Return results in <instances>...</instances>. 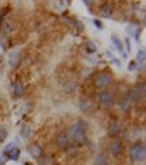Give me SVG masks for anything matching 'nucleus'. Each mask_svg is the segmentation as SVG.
<instances>
[{
  "label": "nucleus",
  "instance_id": "nucleus-6",
  "mask_svg": "<svg viewBox=\"0 0 146 165\" xmlns=\"http://www.w3.org/2000/svg\"><path fill=\"white\" fill-rule=\"evenodd\" d=\"M108 148H110V153L112 154L115 158L120 157V156L123 154V150H125V148H123V142L120 141L119 138H112V141L110 142Z\"/></svg>",
  "mask_w": 146,
  "mask_h": 165
},
{
  "label": "nucleus",
  "instance_id": "nucleus-2",
  "mask_svg": "<svg viewBox=\"0 0 146 165\" xmlns=\"http://www.w3.org/2000/svg\"><path fill=\"white\" fill-rule=\"evenodd\" d=\"M145 95H146V85H145L144 81H141V83L135 84V85L127 92L126 98L131 106H137L142 99L145 98Z\"/></svg>",
  "mask_w": 146,
  "mask_h": 165
},
{
  "label": "nucleus",
  "instance_id": "nucleus-21",
  "mask_svg": "<svg viewBox=\"0 0 146 165\" xmlns=\"http://www.w3.org/2000/svg\"><path fill=\"white\" fill-rule=\"evenodd\" d=\"M111 41H112V43L115 45V48H116L119 52H122V50H123V43L120 42V39L118 38L116 35H112V37H111Z\"/></svg>",
  "mask_w": 146,
  "mask_h": 165
},
{
  "label": "nucleus",
  "instance_id": "nucleus-5",
  "mask_svg": "<svg viewBox=\"0 0 146 165\" xmlns=\"http://www.w3.org/2000/svg\"><path fill=\"white\" fill-rule=\"evenodd\" d=\"M98 102H99V104H100V107L110 108L111 106L114 104V93L111 92V91H107V89L99 92Z\"/></svg>",
  "mask_w": 146,
  "mask_h": 165
},
{
  "label": "nucleus",
  "instance_id": "nucleus-4",
  "mask_svg": "<svg viewBox=\"0 0 146 165\" xmlns=\"http://www.w3.org/2000/svg\"><path fill=\"white\" fill-rule=\"evenodd\" d=\"M130 157L134 161H138V163H144L146 160V148L144 142L137 141L134 145L130 149Z\"/></svg>",
  "mask_w": 146,
  "mask_h": 165
},
{
  "label": "nucleus",
  "instance_id": "nucleus-15",
  "mask_svg": "<svg viewBox=\"0 0 146 165\" xmlns=\"http://www.w3.org/2000/svg\"><path fill=\"white\" fill-rule=\"evenodd\" d=\"M19 134H20V137H23L24 139H30L31 138V134H33V130L29 124H22Z\"/></svg>",
  "mask_w": 146,
  "mask_h": 165
},
{
  "label": "nucleus",
  "instance_id": "nucleus-20",
  "mask_svg": "<svg viewBox=\"0 0 146 165\" xmlns=\"http://www.w3.org/2000/svg\"><path fill=\"white\" fill-rule=\"evenodd\" d=\"M145 60H146V53H145L144 49H139L138 53H137V60L135 61L138 62V64H144Z\"/></svg>",
  "mask_w": 146,
  "mask_h": 165
},
{
  "label": "nucleus",
  "instance_id": "nucleus-11",
  "mask_svg": "<svg viewBox=\"0 0 146 165\" xmlns=\"http://www.w3.org/2000/svg\"><path fill=\"white\" fill-rule=\"evenodd\" d=\"M92 108H94V103H92V100L89 98H83L81 100H80V110H81L83 113H85V114L91 113Z\"/></svg>",
  "mask_w": 146,
  "mask_h": 165
},
{
  "label": "nucleus",
  "instance_id": "nucleus-31",
  "mask_svg": "<svg viewBox=\"0 0 146 165\" xmlns=\"http://www.w3.org/2000/svg\"><path fill=\"white\" fill-rule=\"evenodd\" d=\"M24 165H34V164H30V163H24Z\"/></svg>",
  "mask_w": 146,
  "mask_h": 165
},
{
  "label": "nucleus",
  "instance_id": "nucleus-3",
  "mask_svg": "<svg viewBox=\"0 0 146 165\" xmlns=\"http://www.w3.org/2000/svg\"><path fill=\"white\" fill-rule=\"evenodd\" d=\"M112 84V74L107 70H101L94 77V85L96 88L104 89L107 87H110Z\"/></svg>",
  "mask_w": 146,
  "mask_h": 165
},
{
  "label": "nucleus",
  "instance_id": "nucleus-27",
  "mask_svg": "<svg viewBox=\"0 0 146 165\" xmlns=\"http://www.w3.org/2000/svg\"><path fill=\"white\" fill-rule=\"evenodd\" d=\"M135 68H137L135 61H131V62H130V64H129V70H134Z\"/></svg>",
  "mask_w": 146,
  "mask_h": 165
},
{
  "label": "nucleus",
  "instance_id": "nucleus-14",
  "mask_svg": "<svg viewBox=\"0 0 146 165\" xmlns=\"http://www.w3.org/2000/svg\"><path fill=\"white\" fill-rule=\"evenodd\" d=\"M95 165H108V156L105 152H100V153L96 154L95 157V161H94Z\"/></svg>",
  "mask_w": 146,
  "mask_h": 165
},
{
  "label": "nucleus",
  "instance_id": "nucleus-19",
  "mask_svg": "<svg viewBox=\"0 0 146 165\" xmlns=\"http://www.w3.org/2000/svg\"><path fill=\"white\" fill-rule=\"evenodd\" d=\"M85 50L88 54H92V53L98 52V46H96V43H94L92 41H88L85 43Z\"/></svg>",
  "mask_w": 146,
  "mask_h": 165
},
{
  "label": "nucleus",
  "instance_id": "nucleus-18",
  "mask_svg": "<svg viewBox=\"0 0 146 165\" xmlns=\"http://www.w3.org/2000/svg\"><path fill=\"white\" fill-rule=\"evenodd\" d=\"M19 156H20V148H15L14 150H11L10 153L7 154V157L12 161H18L19 160Z\"/></svg>",
  "mask_w": 146,
  "mask_h": 165
},
{
  "label": "nucleus",
  "instance_id": "nucleus-17",
  "mask_svg": "<svg viewBox=\"0 0 146 165\" xmlns=\"http://www.w3.org/2000/svg\"><path fill=\"white\" fill-rule=\"evenodd\" d=\"M14 93H15V98H20V96H23V93H24V85H23V83H22V81H16V83H15Z\"/></svg>",
  "mask_w": 146,
  "mask_h": 165
},
{
  "label": "nucleus",
  "instance_id": "nucleus-22",
  "mask_svg": "<svg viewBox=\"0 0 146 165\" xmlns=\"http://www.w3.org/2000/svg\"><path fill=\"white\" fill-rule=\"evenodd\" d=\"M15 148H18V146H16V144H15V142H10V144H8V145H7V146H5V148H4V150H3V153H4L5 156H7V154L10 153L11 150H14Z\"/></svg>",
  "mask_w": 146,
  "mask_h": 165
},
{
  "label": "nucleus",
  "instance_id": "nucleus-24",
  "mask_svg": "<svg viewBox=\"0 0 146 165\" xmlns=\"http://www.w3.org/2000/svg\"><path fill=\"white\" fill-rule=\"evenodd\" d=\"M133 35H134L135 41H137V42H139V35H141V29H139V27H137V30L134 31V34H133Z\"/></svg>",
  "mask_w": 146,
  "mask_h": 165
},
{
  "label": "nucleus",
  "instance_id": "nucleus-28",
  "mask_svg": "<svg viewBox=\"0 0 146 165\" xmlns=\"http://www.w3.org/2000/svg\"><path fill=\"white\" fill-rule=\"evenodd\" d=\"M112 61H114V64H116L118 66H120V62H119V60H116V58H114Z\"/></svg>",
  "mask_w": 146,
  "mask_h": 165
},
{
  "label": "nucleus",
  "instance_id": "nucleus-29",
  "mask_svg": "<svg viewBox=\"0 0 146 165\" xmlns=\"http://www.w3.org/2000/svg\"><path fill=\"white\" fill-rule=\"evenodd\" d=\"M0 165H5V160L3 157H0Z\"/></svg>",
  "mask_w": 146,
  "mask_h": 165
},
{
  "label": "nucleus",
  "instance_id": "nucleus-1",
  "mask_svg": "<svg viewBox=\"0 0 146 165\" xmlns=\"http://www.w3.org/2000/svg\"><path fill=\"white\" fill-rule=\"evenodd\" d=\"M87 131H88V122L84 119H77L66 130L68 138L76 145H83L87 141Z\"/></svg>",
  "mask_w": 146,
  "mask_h": 165
},
{
  "label": "nucleus",
  "instance_id": "nucleus-8",
  "mask_svg": "<svg viewBox=\"0 0 146 165\" xmlns=\"http://www.w3.org/2000/svg\"><path fill=\"white\" fill-rule=\"evenodd\" d=\"M20 64V52L18 49L15 50H11L10 54H8V65L12 68V69H16Z\"/></svg>",
  "mask_w": 146,
  "mask_h": 165
},
{
  "label": "nucleus",
  "instance_id": "nucleus-26",
  "mask_svg": "<svg viewBox=\"0 0 146 165\" xmlns=\"http://www.w3.org/2000/svg\"><path fill=\"white\" fill-rule=\"evenodd\" d=\"M125 42H126V48H127V52L130 53V52H131V43H130V39H129V38H126V41H125Z\"/></svg>",
  "mask_w": 146,
  "mask_h": 165
},
{
  "label": "nucleus",
  "instance_id": "nucleus-12",
  "mask_svg": "<svg viewBox=\"0 0 146 165\" xmlns=\"http://www.w3.org/2000/svg\"><path fill=\"white\" fill-rule=\"evenodd\" d=\"M114 14V7L111 3H103V5L100 7V16L103 18H111Z\"/></svg>",
  "mask_w": 146,
  "mask_h": 165
},
{
  "label": "nucleus",
  "instance_id": "nucleus-7",
  "mask_svg": "<svg viewBox=\"0 0 146 165\" xmlns=\"http://www.w3.org/2000/svg\"><path fill=\"white\" fill-rule=\"evenodd\" d=\"M120 131H122V123H120V120H118V119L111 120L110 124H108L107 134L110 135L111 138H116V137L120 134Z\"/></svg>",
  "mask_w": 146,
  "mask_h": 165
},
{
  "label": "nucleus",
  "instance_id": "nucleus-16",
  "mask_svg": "<svg viewBox=\"0 0 146 165\" xmlns=\"http://www.w3.org/2000/svg\"><path fill=\"white\" fill-rule=\"evenodd\" d=\"M0 31H2L3 35L8 37V35L11 34V31H12V24H11L8 20L2 22V24H0Z\"/></svg>",
  "mask_w": 146,
  "mask_h": 165
},
{
  "label": "nucleus",
  "instance_id": "nucleus-23",
  "mask_svg": "<svg viewBox=\"0 0 146 165\" xmlns=\"http://www.w3.org/2000/svg\"><path fill=\"white\" fill-rule=\"evenodd\" d=\"M8 137V133L4 127H0V142H4L5 138Z\"/></svg>",
  "mask_w": 146,
  "mask_h": 165
},
{
  "label": "nucleus",
  "instance_id": "nucleus-30",
  "mask_svg": "<svg viewBox=\"0 0 146 165\" xmlns=\"http://www.w3.org/2000/svg\"><path fill=\"white\" fill-rule=\"evenodd\" d=\"M3 16V10H2V7H0V18Z\"/></svg>",
  "mask_w": 146,
  "mask_h": 165
},
{
  "label": "nucleus",
  "instance_id": "nucleus-25",
  "mask_svg": "<svg viewBox=\"0 0 146 165\" xmlns=\"http://www.w3.org/2000/svg\"><path fill=\"white\" fill-rule=\"evenodd\" d=\"M94 24L98 27V29H103V23H101L99 19H94Z\"/></svg>",
  "mask_w": 146,
  "mask_h": 165
},
{
  "label": "nucleus",
  "instance_id": "nucleus-10",
  "mask_svg": "<svg viewBox=\"0 0 146 165\" xmlns=\"http://www.w3.org/2000/svg\"><path fill=\"white\" fill-rule=\"evenodd\" d=\"M27 152H29L30 154H31V157L37 158V160H39V158L43 156V148L39 144H37V142H34V144L29 145V148H27Z\"/></svg>",
  "mask_w": 146,
  "mask_h": 165
},
{
  "label": "nucleus",
  "instance_id": "nucleus-9",
  "mask_svg": "<svg viewBox=\"0 0 146 165\" xmlns=\"http://www.w3.org/2000/svg\"><path fill=\"white\" fill-rule=\"evenodd\" d=\"M55 142H57V146L61 149V150H65V149L69 148L70 141H69V138H68L66 131H60V133H58Z\"/></svg>",
  "mask_w": 146,
  "mask_h": 165
},
{
  "label": "nucleus",
  "instance_id": "nucleus-13",
  "mask_svg": "<svg viewBox=\"0 0 146 165\" xmlns=\"http://www.w3.org/2000/svg\"><path fill=\"white\" fill-rule=\"evenodd\" d=\"M118 108H119L122 113H125V114L130 113V110H131V104H130V102L127 100L126 95L123 96V98H120V100L118 102Z\"/></svg>",
  "mask_w": 146,
  "mask_h": 165
}]
</instances>
